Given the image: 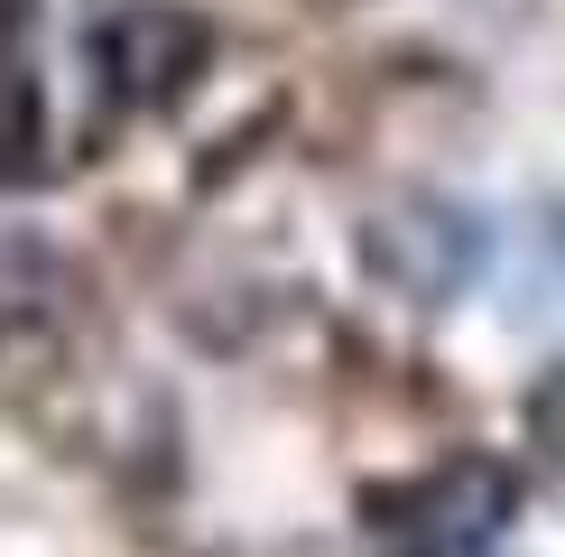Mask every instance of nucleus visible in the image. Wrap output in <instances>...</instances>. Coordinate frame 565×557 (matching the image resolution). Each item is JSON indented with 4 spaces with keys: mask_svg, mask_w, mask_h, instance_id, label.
Returning a JSON list of instances; mask_svg holds the SVG:
<instances>
[{
    "mask_svg": "<svg viewBox=\"0 0 565 557\" xmlns=\"http://www.w3.org/2000/svg\"><path fill=\"white\" fill-rule=\"evenodd\" d=\"M10 46H29V0H0V56Z\"/></svg>",
    "mask_w": 565,
    "mask_h": 557,
    "instance_id": "5",
    "label": "nucleus"
},
{
    "mask_svg": "<svg viewBox=\"0 0 565 557\" xmlns=\"http://www.w3.org/2000/svg\"><path fill=\"white\" fill-rule=\"evenodd\" d=\"M38 139H46V103H38V75H29V46H10L0 56V177H29Z\"/></svg>",
    "mask_w": 565,
    "mask_h": 557,
    "instance_id": "4",
    "label": "nucleus"
},
{
    "mask_svg": "<svg viewBox=\"0 0 565 557\" xmlns=\"http://www.w3.org/2000/svg\"><path fill=\"white\" fill-rule=\"evenodd\" d=\"M93 56H103V84L121 93V103L168 112L177 93L204 75V56H214V19L185 10V0H130V10L93 38Z\"/></svg>",
    "mask_w": 565,
    "mask_h": 557,
    "instance_id": "1",
    "label": "nucleus"
},
{
    "mask_svg": "<svg viewBox=\"0 0 565 557\" xmlns=\"http://www.w3.org/2000/svg\"><path fill=\"white\" fill-rule=\"evenodd\" d=\"M371 261L408 297H455L482 270V223L455 214V204H398L390 223H371Z\"/></svg>",
    "mask_w": 565,
    "mask_h": 557,
    "instance_id": "2",
    "label": "nucleus"
},
{
    "mask_svg": "<svg viewBox=\"0 0 565 557\" xmlns=\"http://www.w3.org/2000/svg\"><path fill=\"white\" fill-rule=\"evenodd\" d=\"M381 511H427V521H398V539H417L427 557H455V548H473V539L501 529L510 483L491 474V464H445V474H427L417 493H390Z\"/></svg>",
    "mask_w": 565,
    "mask_h": 557,
    "instance_id": "3",
    "label": "nucleus"
}]
</instances>
